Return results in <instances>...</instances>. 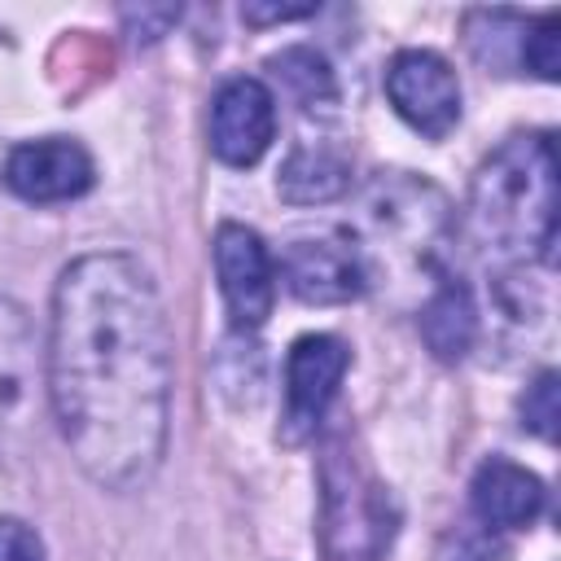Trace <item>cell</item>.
<instances>
[{"label": "cell", "instance_id": "cell-3", "mask_svg": "<svg viewBox=\"0 0 561 561\" xmlns=\"http://www.w3.org/2000/svg\"><path fill=\"white\" fill-rule=\"evenodd\" d=\"M364 241L351 237V245L359 250L364 276L368 285L386 272V267H412L430 280V289L438 280H447L438 272V250L447 241V202L434 184L425 180H408V175H390L377 180L364 197Z\"/></svg>", "mask_w": 561, "mask_h": 561}, {"label": "cell", "instance_id": "cell-19", "mask_svg": "<svg viewBox=\"0 0 561 561\" xmlns=\"http://www.w3.org/2000/svg\"><path fill=\"white\" fill-rule=\"evenodd\" d=\"M307 13H316V4H245L241 9V18L254 22V26H263V22H289V18H307Z\"/></svg>", "mask_w": 561, "mask_h": 561}, {"label": "cell", "instance_id": "cell-17", "mask_svg": "<svg viewBox=\"0 0 561 561\" xmlns=\"http://www.w3.org/2000/svg\"><path fill=\"white\" fill-rule=\"evenodd\" d=\"M557 416H561V408H557V373L543 368V373L526 386V394H522V425H526L530 434H539V438L552 443Z\"/></svg>", "mask_w": 561, "mask_h": 561}, {"label": "cell", "instance_id": "cell-8", "mask_svg": "<svg viewBox=\"0 0 561 561\" xmlns=\"http://www.w3.org/2000/svg\"><path fill=\"white\" fill-rule=\"evenodd\" d=\"M276 136V96L267 83L241 75L228 79L210 105V149L228 167H254Z\"/></svg>", "mask_w": 561, "mask_h": 561}, {"label": "cell", "instance_id": "cell-14", "mask_svg": "<svg viewBox=\"0 0 561 561\" xmlns=\"http://www.w3.org/2000/svg\"><path fill=\"white\" fill-rule=\"evenodd\" d=\"M416 324H421L425 346H430L438 359H465L469 346H473V337H478V307H473V294H469L456 276L438 280V285L425 294Z\"/></svg>", "mask_w": 561, "mask_h": 561}, {"label": "cell", "instance_id": "cell-5", "mask_svg": "<svg viewBox=\"0 0 561 561\" xmlns=\"http://www.w3.org/2000/svg\"><path fill=\"white\" fill-rule=\"evenodd\" d=\"M351 364V351L333 337V333H302L289 346L285 359V416H280V438L285 443H302L316 434V425L324 421L342 373Z\"/></svg>", "mask_w": 561, "mask_h": 561}, {"label": "cell", "instance_id": "cell-13", "mask_svg": "<svg viewBox=\"0 0 561 561\" xmlns=\"http://www.w3.org/2000/svg\"><path fill=\"white\" fill-rule=\"evenodd\" d=\"M351 184V162L342 149H333L329 140H302L289 149L276 188L285 202L294 206H316V202H333L342 197Z\"/></svg>", "mask_w": 561, "mask_h": 561}, {"label": "cell", "instance_id": "cell-1", "mask_svg": "<svg viewBox=\"0 0 561 561\" xmlns=\"http://www.w3.org/2000/svg\"><path fill=\"white\" fill-rule=\"evenodd\" d=\"M44 381L61 438L96 486L136 491L153 478L171 421V329L131 254H83L61 272Z\"/></svg>", "mask_w": 561, "mask_h": 561}, {"label": "cell", "instance_id": "cell-15", "mask_svg": "<svg viewBox=\"0 0 561 561\" xmlns=\"http://www.w3.org/2000/svg\"><path fill=\"white\" fill-rule=\"evenodd\" d=\"M272 70L276 79L285 83V92L302 105V110H316V105H333L337 101V83H333V70L320 53L311 48H285L272 57Z\"/></svg>", "mask_w": 561, "mask_h": 561}, {"label": "cell", "instance_id": "cell-6", "mask_svg": "<svg viewBox=\"0 0 561 561\" xmlns=\"http://www.w3.org/2000/svg\"><path fill=\"white\" fill-rule=\"evenodd\" d=\"M215 276H219L228 320L237 329H259L272 316L276 272H272V254H267V245L259 241L254 228L219 224V232H215Z\"/></svg>", "mask_w": 561, "mask_h": 561}, {"label": "cell", "instance_id": "cell-12", "mask_svg": "<svg viewBox=\"0 0 561 561\" xmlns=\"http://www.w3.org/2000/svg\"><path fill=\"white\" fill-rule=\"evenodd\" d=\"M469 500H473L478 522H486L495 530H517L543 513V482L530 469H522L504 456H491L478 465Z\"/></svg>", "mask_w": 561, "mask_h": 561}, {"label": "cell", "instance_id": "cell-4", "mask_svg": "<svg viewBox=\"0 0 561 561\" xmlns=\"http://www.w3.org/2000/svg\"><path fill=\"white\" fill-rule=\"evenodd\" d=\"M386 96L394 114L430 140H443L460 123L456 70L430 48H403L386 66Z\"/></svg>", "mask_w": 561, "mask_h": 561}, {"label": "cell", "instance_id": "cell-11", "mask_svg": "<svg viewBox=\"0 0 561 561\" xmlns=\"http://www.w3.org/2000/svg\"><path fill=\"white\" fill-rule=\"evenodd\" d=\"M337 473L346 478V486H337L333 478L324 491V535L333 557L351 561V557H377L390 539V513H386V491L377 482H368V491H359V469L351 460H333Z\"/></svg>", "mask_w": 561, "mask_h": 561}, {"label": "cell", "instance_id": "cell-2", "mask_svg": "<svg viewBox=\"0 0 561 561\" xmlns=\"http://www.w3.org/2000/svg\"><path fill=\"white\" fill-rule=\"evenodd\" d=\"M473 237L513 263L557 254V149L543 131L508 136L469 184Z\"/></svg>", "mask_w": 561, "mask_h": 561}, {"label": "cell", "instance_id": "cell-18", "mask_svg": "<svg viewBox=\"0 0 561 561\" xmlns=\"http://www.w3.org/2000/svg\"><path fill=\"white\" fill-rule=\"evenodd\" d=\"M0 561H44L39 535L18 517H0Z\"/></svg>", "mask_w": 561, "mask_h": 561}, {"label": "cell", "instance_id": "cell-7", "mask_svg": "<svg viewBox=\"0 0 561 561\" xmlns=\"http://www.w3.org/2000/svg\"><path fill=\"white\" fill-rule=\"evenodd\" d=\"M44 351L35 342V329L26 311L9 298H0V447L35 421L39 394H48V381L39 377Z\"/></svg>", "mask_w": 561, "mask_h": 561}, {"label": "cell", "instance_id": "cell-10", "mask_svg": "<svg viewBox=\"0 0 561 561\" xmlns=\"http://www.w3.org/2000/svg\"><path fill=\"white\" fill-rule=\"evenodd\" d=\"M96 180V167L79 140L48 136V140H26L9 153L4 162V184L26 197V202H70L83 197Z\"/></svg>", "mask_w": 561, "mask_h": 561}, {"label": "cell", "instance_id": "cell-16", "mask_svg": "<svg viewBox=\"0 0 561 561\" xmlns=\"http://www.w3.org/2000/svg\"><path fill=\"white\" fill-rule=\"evenodd\" d=\"M522 66L539 79H557L561 75V26L557 13H543L539 22L522 26Z\"/></svg>", "mask_w": 561, "mask_h": 561}, {"label": "cell", "instance_id": "cell-9", "mask_svg": "<svg viewBox=\"0 0 561 561\" xmlns=\"http://www.w3.org/2000/svg\"><path fill=\"white\" fill-rule=\"evenodd\" d=\"M285 285L298 302H316V307H333V302H351L368 289L359 250L342 237H298L289 241L285 259H280Z\"/></svg>", "mask_w": 561, "mask_h": 561}]
</instances>
